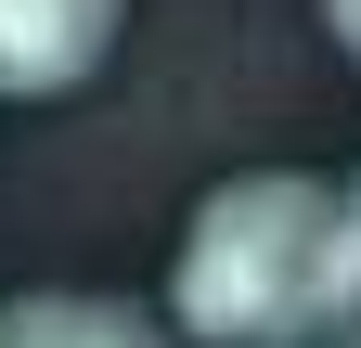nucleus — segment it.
<instances>
[{
    "instance_id": "1",
    "label": "nucleus",
    "mask_w": 361,
    "mask_h": 348,
    "mask_svg": "<svg viewBox=\"0 0 361 348\" xmlns=\"http://www.w3.org/2000/svg\"><path fill=\"white\" fill-rule=\"evenodd\" d=\"M168 323L194 348H310L361 323V194L310 168H245L219 181L168 258Z\"/></svg>"
},
{
    "instance_id": "2",
    "label": "nucleus",
    "mask_w": 361,
    "mask_h": 348,
    "mask_svg": "<svg viewBox=\"0 0 361 348\" xmlns=\"http://www.w3.org/2000/svg\"><path fill=\"white\" fill-rule=\"evenodd\" d=\"M129 0H0V104L13 91H78L116 52Z\"/></svg>"
},
{
    "instance_id": "3",
    "label": "nucleus",
    "mask_w": 361,
    "mask_h": 348,
    "mask_svg": "<svg viewBox=\"0 0 361 348\" xmlns=\"http://www.w3.org/2000/svg\"><path fill=\"white\" fill-rule=\"evenodd\" d=\"M0 348H168V335L116 297H26V310H0Z\"/></svg>"
},
{
    "instance_id": "4",
    "label": "nucleus",
    "mask_w": 361,
    "mask_h": 348,
    "mask_svg": "<svg viewBox=\"0 0 361 348\" xmlns=\"http://www.w3.org/2000/svg\"><path fill=\"white\" fill-rule=\"evenodd\" d=\"M323 26H336V39H348V52H361V0H323Z\"/></svg>"
}]
</instances>
